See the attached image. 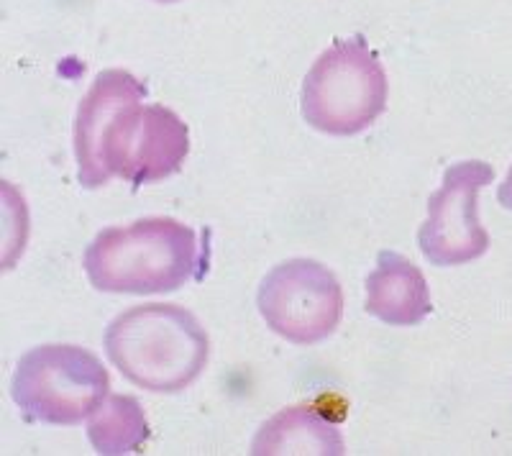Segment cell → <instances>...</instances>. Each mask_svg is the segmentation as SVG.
Listing matches in <instances>:
<instances>
[{
    "label": "cell",
    "instance_id": "8",
    "mask_svg": "<svg viewBox=\"0 0 512 456\" xmlns=\"http://www.w3.org/2000/svg\"><path fill=\"white\" fill-rule=\"evenodd\" d=\"M369 316L387 326L410 328L431 316V290L420 267L397 252H379L377 267L367 277Z\"/></svg>",
    "mask_w": 512,
    "mask_h": 456
},
{
    "label": "cell",
    "instance_id": "10",
    "mask_svg": "<svg viewBox=\"0 0 512 456\" xmlns=\"http://www.w3.org/2000/svg\"><path fill=\"white\" fill-rule=\"evenodd\" d=\"M88 436L98 454H134L149 439V423L134 398L111 395L90 416Z\"/></svg>",
    "mask_w": 512,
    "mask_h": 456
},
{
    "label": "cell",
    "instance_id": "3",
    "mask_svg": "<svg viewBox=\"0 0 512 456\" xmlns=\"http://www.w3.org/2000/svg\"><path fill=\"white\" fill-rule=\"evenodd\" d=\"M105 354L131 385L182 392L203 375L210 339L190 310L169 303L134 305L105 328Z\"/></svg>",
    "mask_w": 512,
    "mask_h": 456
},
{
    "label": "cell",
    "instance_id": "11",
    "mask_svg": "<svg viewBox=\"0 0 512 456\" xmlns=\"http://www.w3.org/2000/svg\"><path fill=\"white\" fill-rule=\"evenodd\" d=\"M497 198H500V205H505L507 211H512V167H510V172H507L505 182L500 185V193H497Z\"/></svg>",
    "mask_w": 512,
    "mask_h": 456
},
{
    "label": "cell",
    "instance_id": "4",
    "mask_svg": "<svg viewBox=\"0 0 512 456\" xmlns=\"http://www.w3.org/2000/svg\"><path fill=\"white\" fill-rule=\"evenodd\" d=\"M390 82L377 54L361 36L338 39L320 54L303 80L300 108L320 134L354 136L367 131L387 108Z\"/></svg>",
    "mask_w": 512,
    "mask_h": 456
},
{
    "label": "cell",
    "instance_id": "7",
    "mask_svg": "<svg viewBox=\"0 0 512 456\" xmlns=\"http://www.w3.org/2000/svg\"><path fill=\"white\" fill-rule=\"evenodd\" d=\"M495 180L487 162H459L443 172L441 190L428 200V218L418 231V246L433 267H459L484 257L487 228L479 221V193Z\"/></svg>",
    "mask_w": 512,
    "mask_h": 456
},
{
    "label": "cell",
    "instance_id": "1",
    "mask_svg": "<svg viewBox=\"0 0 512 456\" xmlns=\"http://www.w3.org/2000/svg\"><path fill=\"white\" fill-rule=\"evenodd\" d=\"M146 85L126 70L95 77L75 118L77 180L103 188L113 177L149 185L182 170L190 154V131L175 111L141 106Z\"/></svg>",
    "mask_w": 512,
    "mask_h": 456
},
{
    "label": "cell",
    "instance_id": "2",
    "mask_svg": "<svg viewBox=\"0 0 512 456\" xmlns=\"http://www.w3.org/2000/svg\"><path fill=\"white\" fill-rule=\"evenodd\" d=\"M82 267L100 293H175L198 275V236L164 216L103 228L88 246Z\"/></svg>",
    "mask_w": 512,
    "mask_h": 456
},
{
    "label": "cell",
    "instance_id": "6",
    "mask_svg": "<svg viewBox=\"0 0 512 456\" xmlns=\"http://www.w3.org/2000/svg\"><path fill=\"white\" fill-rule=\"evenodd\" d=\"M256 305L274 334L313 346L336 334L344 318V290L331 269L315 259H287L259 285Z\"/></svg>",
    "mask_w": 512,
    "mask_h": 456
},
{
    "label": "cell",
    "instance_id": "12",
    "mask_svg": "<svg viewBox=\"0 0 512 456\" xmlns=\"http://www.w3.org/2000/svg\"><path fill=\"white\" fill-rule=\"evenodd\" d=\"M154 3H180V0H154Z\"/></svg>",
    "mask_w": 512,
    "mask_h": 456
},
{
    "label": "cell",
    "instance_id": "9",
    "mask_svg": "<svg viewBox=\"0 0 512 456\" xmlns=\"http://www.w3.org/2000/svg\"><path fill=\"white\" fill-rule=\"evenodd\" d=\"M251 454L341 456L346 454V444L336 423L320 416L318 410L308 408V405H297V408L280 410L259 428L254 444H251Z\"/></svg>",
    "mask_w": 512,
    "mask_h": 456
},
{
    "label": "cell",
    "instance_id": "5",
    "mask_svg": "<svg viewBox=\"0 0 512 456\" xmlns=\"http://www.w3.org/2000/svg\"><path fill=\"white\" fill-rule=\"evenodd\" d=\"M11 395L31 421L77 426L111 398V375L93 351L75 344H44L21 357Z\"/></svg>",
    "mask_w": 512,
    "mask_h": 456
}]
</instances>
